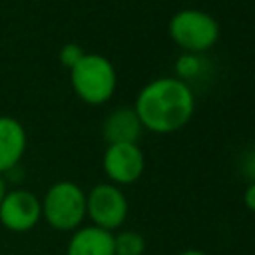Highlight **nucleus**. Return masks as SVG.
Instances as JSON below:
<instances>
[{"instance_id":"f257e3e1","label":"nucleus","mask_w":255,"mask_h":255,"mask_svg":"<svg viewBox=\"0 0 255 255\" xmlns=\"http://www.w3.org/2000/svg\"><path fill=\"white\" fill-rule=\"evenodd\" d=\"M131 108L143 129L167 135L179 131L191 122L195 94L187 82L175 76H161L139 88Z\"/></svg>"},{"instance_id":"f03ea898","label":"nucleus","mask_w":255,"mask_h":255,"mask_svg":"<svg viewBox=\"0 0 255 255\" xmlns=\"http://www.w3.org/2000/svg\"><path fill=\"white\" fill-rule=\"evenodd\" d=\"M70 86L84 104L104 106L114 98L118 88L116 66L104 54L86 52L84 58L70 70Z\"/></svg>"},{"instance_id":"7ed1b4c3","label":"nucleus","mask_w":255,"mask_h":255,"mask_svg":"<svg viewBox=\"0 0 255 255\" xmlns=\"http://www.w3.org/2000/svg\"><path fill=\"white\" fill-rule=\"evenodd\" d=\"M169 40L187 54H205L209 52L221 36L219 22L205 10L199 8H181L171 14L167 22Z\"/></svg>"},{"instance_id":"20e7f679","label":"nucleus","mask_w":255,"mask_h":255,"mask_svg":"<svg viewBox=\"0 0 255 255\" xmlns=\"http://www.w3.org/2000/svg\"><path fill=\"white\" fill-rule=\"evenodd\" d=\"M42 203V219L54 229L62 233H72L82 227L86 219V191L70 179H62L52 183Z\"/></svg>"},{"instance_id":"39448f33","label":"nucleus","mask_w":255,"mask_h":255,"mask_svg":"<svg viewBox=\"0 0 255 255\" xmlns=\"http://www.w3.org/2000/svg\"><path fill=\"white\" fill-rule=\"evenodd\" d=\"M129 203L122 187L114 183H96L86 193V219L106 231L120 229L128 219Z\"/></svg>"},{"instance_id":"423d86ee","label":"nucleus","mask_w":255,"mask_h":255,"mask_svg":"<svg viewBox=\"0 0 255 255\" xmlns=\"http://www.w3.org/2000/svg\"><path fill=\"white\" fill-rule=\"evenodd\" d=\"M42 219L40 197L24 187L8 189L0 203V225L12 233H28Z\"/></svg>"},{"instance_id":"0eeeda50","label":"nucleus","mask_w":255,"mask_h":255,"mask_svg":"<svg viewBox=\"0 0 255 255\" xmlns=\"http://www.w3.org/2000/svg\"><path fill=\"white\" fill-rule=\"evenodd\" d=\"M102 167L110 183L118 187L131 185L145 171V155L139 143H108Z\"/></svg>"},{"instance_id":"6e6552de","label":"nucleus","mask_w":255,"mask_h":255,"mask_svg":"<svg viewBox=\"0 0 255 255\" xmlns=\"http://www.w3.org/2000/svg\"><path fill=\"white\" fill-rule=\"evenodd\" d=\"M28 147V133L20 120L12 116H0V173L10 175Z\"/></svg>"},{"instance_id":"1a4fd4ad","label":"nucleus","mask_w":255,"mask_h":255,"mask_svg":"<svg viewBox=\"0 0 255 255\" xmlns=\"http://www.w3.org/2000/svg\"><path fill=\"white\" fill-rule=\"evenodd\" d=\"M143 128L133 108H116L102 124V135L106 143H137Z\"/></svg>"},{"instance_id":"9d476101","label":"nucleus","mask_w":255,"mask_h":255,"mask_svg":"<svg viewBox=\"0 0 255 255\" xmlns=\"http://www.w3.org/2000/svg\"><path fill=\"white\" fill-rule=\"evenodd\" d=\"M66 255H116L114 233L96 225H82L72 231Z\"/></svg>"},{"instance_id":"9b49d317","label":"nucleus","mask_w":255,"mask_h":255,"mask_svg":"<svg viewBox=\"0 0 255 255\" xmlns=\"http://www.w3.org/2000/svg\"><path fill=\"white\" fill-rule=\"evenodd\" d=\"M114 253L116 255H143L145 237L133 229H124L120 233H114Z\"/></svg>"},{"instance_id":"f8f14e48","label":"nucleus","mask_w":255,"mask_h":255,"mask_svg":"<svg viewBox=\"0 0 255 255\" xmlns=\"http://www.w3.org/2000/svg\"><path fill=\"white\" fill-rule=\"evenodd\" d=\"M205 68V60H203V54H187L183 52L177 60H175V78L187 82L189 78H197Z\"/></svg>"},{"instance_id":"ddd939ff","label":"nucleus","mask_w":255,"mask_h":255,"mask_svg":"<svg viewBox=\"0 0 255 255\" xmlns=\"http://www.w3.org/2000/svg\"><path fill=\"white\" fill-rule=\"evenodd\" d=\"M84 48L80 46V44H76V42H68V44H64L62 48H60V54H58V58H60V64L64 66V68H68V70H72L82 58H84Z\"/></svg>"},{"instance_id":"4468645a","label":"nucleus","mask_w":255,"mask_h":255,"mask_svg":"<svg viewBox=\"0 0 255 255\" xmlns=\"http://www.w3.org/2000/svg\"><path fill=\"white\" fill-rule=\"evenodd\" d=\"M243 203H245V207L249 211L255 213V179H251L249 185L245 187V191H243Z\"/></svg>"},{"instance_id":"2eb2a0df","label":"nucleus","mask_w":255,"mask_h":255,"mask_svg":"<svg viewBox=\"0 0 255 255\" xmlns=\"http://www.w3.org/2000/svg\"><path fill=\"white\" fill-rule=\"evenodd\" d=\"M6 193H8V181H6V177L0 173V203H2V199H4Z\"/></svg>"},{"instance_id":"dca6fc26","label":"nucleus","mask_w":255,"mask_h":255,"mask_svg":"<svg viewBox=\"0 0 255 255\" xmlns=\"http://www.w3.org/2000/svg\"><path fill=\"white\" fill-rule=\"evenodd\" d=\"M177 255H207V253L201 251V249H183V251H179Z\"/></svg>"},{"instance_id":"f3484780","label":"nucleus","mask_w":255,"mask_h":255,"mask_svg":"<svg viewBox=\"0 0 255 255\" xmlns=\"http://www.w3.org/2000/svg\"><path fill=\"white\" fill-rule=\"evenodd\" d=\"M253 157H255V147H253Z\"/></svg>"}]
</instances>
